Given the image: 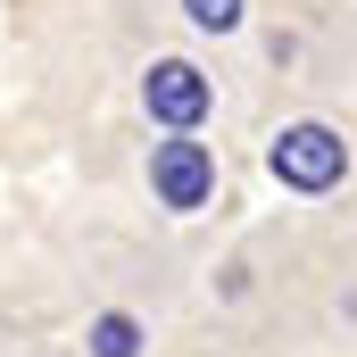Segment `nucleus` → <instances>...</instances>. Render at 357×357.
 <instances>
[{
  "mask_svg": "<svg viewBox=\"0 0 357 357\" xmlns=\"http://www.w3.org/2000/svg\"><path fill=\"white\" fill-rule=\"evenodd\" d=\"M150 183H158L167 208H199V199L216 191V158H208V142H191V133L158 142V150H150Z\"/></svg>",
  "mask_w": 357,
  "mask_h": 357,
  "instance_id": "f03ea898",
  "label": "nucleus"
},
{
  "mask_svg": "<svg viewBox=\"0 0 357 357\" xmlns=\"http://www.w3.org/2000/svg\"><path fill=\"white\" fill-rule=\"evenodd\" d=\"M266 167L291 183V191H333V183H341V167H349V142H341L333 125H291V133L274 142Z\"/></svg>",
  "mask_w": 357,
  "mask_h": 357,
  "instance_id": "f257e3e1",
  "label": "nucleus"
},
{
  "mask_svg": "<svg viewBox=\"0 0 357 357\" xmlns=\"http://www.w3.org/2000/svg\"><path fill=\"white\" fill-rule=\"evenodd\" d=\"M142 100H150V116H158L167 133H191V125L208 116V75H199L191 59H158L150 84H142Z\"/></svg>",
  "mask_w": 357,
  "mask_h": 357,
  "instance_id": "7ed1b4c3",
  "label": "nucleus"
},
{
  "mask_svg": "<svg viewBox=\"0 0 357 357\" xmlns=\"http://www.w3.org/2000/svg\"><path fill=\"white\" fill-rule=\"evenodd\" d=\"M191 8V25H208V33H233L241 25V0H183Z\"/></svg>",
  "mask_w": 357,
  "mask_h": 357,
  "instance_id": "39448f33",
  "label": "nucleus"
},
{
  "mask_svg": "<svg viewBox=\"0 0 357 357\" xmlns=\"http://www.w3.org/2000/svg\"><path fill=\"white\" fill-rule=\"evenodd\" d=\"M91 357H142V324H133L125 307H108V316L91 324Z\"/></svg>",
  "mask_w": 357,
  "mask_h": 357,
  "instance_id": "20e7f679",
  "label": "nucleus"
}]
</instances>
